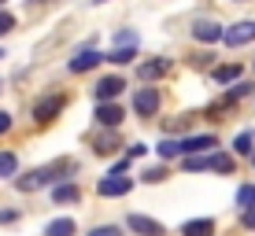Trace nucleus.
I'll list each match as a JSON object with an SVG mask.
<instances>
[{"label":"nucleus","instance_id":"nucleus-23","mask_svg":"<svg viewBox=\"0 0 255 236\" xmlns=\"http://www.w3.org/2000/svg\"><path fill=\"white\" fill-rule=\"evenodd\" d=\"M252 141H255L252 133H241V137L233 141V152H241V155H252Z\"/></svg>","mask_w":255,"mask_h":236},{"label":"nucleus","instance_id":"nucleus-12","mask_svg":"<svg viewBox=\"0 0 255 236\" xmlns=\"http://www.w3.org/2000/svg\"><path fill=\"white\" fill-rule=\"evenodd\" d=\"M170 71V59H152V63H140V81H155Z\"/></svg>","mask_w":255,"mask_h":236},{"label":"nucleus","instance_id":"nucleus-8","mask_svg":"<svg viewBox=\"0 0 255 236\" xmlns=\"http://www.w3.org/2000/svg\"><path fill=\"white\" fill-rule=\"evenodd\" d=\"M222 26H218V22H211V19H200L196 26H192V37H196V41H204V45H215V41H222Z\"/></svg>","mask_w":255,"mask_h":236},{"label":"nucleus","instance_id":"nucleus-11","mask_svg":"<svg viewBox=\"0 0 255 236\" xmlns=\"http://www.w3.org/2000/svg\"><path fill=\"white\" fill-rule=\"evenodd\" d=\"M181 236H215V222L211 218H192L181 225Z\"/></svg>","mask_w":255,"mask_h":236},{"label":"nucleus","instance_id":"nucleus-33","mask_svg":"<svg viewBox=\"0 0 255 236\" xmlns=\"http://www.w3.org/2000/svg\"><path fill=\"white\" fill-rule=\"evenodd\" d=\"M126 166H129V159H119L115 166H111V173H126Z\"/></svg>","mask_w":255,"mask_h":236},{"label":"nucleus","instance_id":"nucleus-18","mask_svg":"<svg viewBox=\"0 0 255 236\" xmlns=\"http://www.w3.org/2000/svg\"><path fill=\"white\" fill-rule=\"evenodd\" d=\"M237 78H241V67H237V63L215 67V81H218V85H230V81H237Z\"/></svg>","mask_w":255,"mask_h":236},{"label":"nucleus","instance_id":"nucleus-28","mask_svg":"<svg viewBox=\"0 0 255 236\" xmlns=\"http://www.w3.org/2000/svg\"><path fill=\"white\" fill-rule=\"evenodd\" d=\"M248 92H252V85H244V81H241L237 89H230V100H241V96H248Z\"/></svg>","mask_w":255,"mask_h":236},{"label":"nucleus","instance_id":"nucleus-31","mask_svg":"<svg viewBox=\"0 0 255 236\" xmlns=\"http://www.w3.org/2000/svg\"><path fill=\"white\" fill-rule=\"evenodd\" d=\"M137 155H148V144H129V159H137Z\"/></svg>","mask_w":255,"mask_h":236},{"label":"nucleus","instance_id":"nucleus-9","mask_svg":"<svg viewBox=\"0 0 255 236\" xmlns=\"http://www.w3.org/2000/svg\"><path fill=\"white\" fill-rule=\"evenodd\" d=\"M122 118H126V115H122V107H119L115 100H111V103H96V122H100V126L119 129V122H122Z\"/></svg>","mask_w":255,"mask_h":236},{"label":"nucleus","instance_id":"nucleus-15","mask_svg":"<svg viewBox=\"0 0 255 236\" xmlns=\"http://www.w3.org/2000/svg\"><path fill=\"white\" fill-rule=\"evenodd\" d=\"M74 233H78L74 218H56V222L45 229V236H74Z\"/></svg>","mask_w":255,"mask_h":236},{"label":"nucleus","instance_id":"nucleus-6","mask_svg":"<svg viewBox=\"0 0 255 236\" xmlns=\"http://www.w3.org/2000/svg\"><path fill=\"white\" fill-rule=\"evenodd\" d=\"M126 225H129V229H133L137 236H163V233H166L163 225L155 222V218H144V214H129V218H126Z\"/></svg>","mask_w":255,"mask_h":236},{"label":"nucleus","instance_id":"nucleus-37","mask_svg":"<svg viewBox=\"0 0 255 236\" xmlns=\"http://www.w3.org/2000/svg\"><path fill=\"white\" fill-rule=\"evenodd\" d=\"M0 7H4V0H0Z\"/></svg>","mask_w":255,"mask_h":236},{"label":"nucleus","instance_id":"nucleus-26","mask_svg":"<svg viewBox=\"0 0 255 236\" xmlns=\"http://www.w3.org/2000/svg\"><path fill=\"white\" fill-rule=\"evenodd\" d=\"M96 152H100V155L115 152V137H100V141H96Z\"/></svg>","mask_w":255,"mask_h":236},{"label":"nucleus","instance_id":"nucleus-34","mask_svg":"<svg viewBox=\"0 0 255 236\" xmlns=\"http://www.w3.org/2000/svg\"><path fill=\"white\" fill-rule=\"evenodd\" d=\"M93 4H104V0H93Z\"/></svg>","mask_w":255,"mask_h":236},{"label":"nucleus","instance_id":"nucleus-22","mask_svg":"<svg viewBox=\"0 0 255 236\" xmlns=\"http://www.w3.org/2000/svg\"><path fill=\"white\" fill-rule=\"evenodd\" d=\"M185 170H189V173L207 170V152H204V155H185Z\"/></svg>","mask_w":255,"mask_h":236},{"label":"nucleus","instance_id":"nucleus-32","mask_svg":"<svg viewBox=\"0 0 255 236\" xmlns=\"http://www.w3.org/2000/svg\"><path fill=\"white\" fill-rule=\"evenodd\" d=\"M7 129H11V115H4V111H0V137H4Z\"/></svg>","mask_w":255,"mask_h":236},{"label":"nucleus","instance_id":"nucleus-7","mask_svg":"<svg viewBox=\"0 0 255 236\" xmlns=\"http://www.w3.org/2000/svg\"><path fill=\"white\" fill-rule=\"evenodd\" d=\"M211 148H218V137H211V133L185 137V141H181V155H204V152H211Z\"/></svg>","mask_w":255,"mask_h":236},{"label":"nucleus","instance_id":"nucleus-19","mask_svg":"<svg viewBox=\"0 0 255 236\" xmlns=\"http://www.w3.org/2000/svg\"><path fill=\"white\" fill-rule=\"evenodd\" d=\"M15 170H19L15 152H0V177H15Z\"/></svg>","mask_w":255,"mask_h":236},{"label":"nucleus","instance_id":"nucleus-36","mask_svg":"<svg viewBox=\"0 0 255 236\" xmlns=\"http://www.w3.org/2000/svg\"><path fill=\"white\" fill-rule=\"evenodd\" d=\"M37 4H45V0H37Z\"/></svg>","mask_w":255,"mask_h":236},{"label":"nucleus","instance_id":"nucleus-30","mask_svg":"<svg viewBox=\"0 0 255 236\" xmlns=\"http://www.w3.org/2000/svg\"><path fill=\"white\" fill-rule=\"evenodd\" d=\"M115 41H119V48H122V45H133V41H137V37H133V33H129V30H122V33H119V37H115Z\"/></svg>","mask_w":255,"mask_h":236},{"label":"nucleus","instance_id":"nucleus-27","mask_svg":"<svg viewBox=\"0 0 255 236\" xmlns=\"http://www.w3.org/2000/svg\"><path fill=\"white\" fill-rule=\"evenodd\" d=\"M163 177H166V170H163V166H159V170H144V181H148V185H159Z\"/></svg>","mask_w":255,"mask_h":236},{"label":"nucleus","instance_id":"nucleus-5","mask_svg":"<svg viewBox=\"0 0 255 236\" xmlns=\"http://www.w3.org/2000/svg\"><path fill=\"white\" fill-rule=\"evenodd\" d=\"M133 111H137L140 118H152L155 111H159V92H155V89H140L133 96Z\"/></svg>","mask_w":255,"mask_h":236},{"label":"nucleus","instance_id":"nucleus-1","mask_svg":"<svg viewBox=\"0 0 255 236\" xmlns=\"http://www.w3.org/2000/svg\"><path fill=\"white\" fill-rule=\"evenodd\" d=\"M222 41H226V45H230V48L252 45V41H255V22H252V19H244V22H233L230 30L222 33Z\"/></svg>","mask_w":255,"mask_h":236},{"label":"nucleus","instance_id":"nucleus-29","mask_svg":"<svg viewBox=\"0 0 255 236\" xmlns=\"http://www.w3.org/2000/svg\"><path fill=\"white\" fill-rule=\"evenodd\" d=\"M241 222H244V229H255V207H248V211L241 214Z\"/></svg>","mask_w":255,"mask_h":236},{"label":"nucleus","instance_id":"nucleus-24","mask_svg":"<svg viewBox=\"0 0 255 236\" xmlns=\"http://www.w3.org/2000/svg\"><path fill=\"white\" fill-rule=\"evenodd\" d=\"M89 236H122V229H119V225H96Z\"/></svg>","mask_w":255,"mask_h":236},{"label":"nucleus","instance_id":"nucleus-25","mask_svg":"<svg viewBox=\"0 0 255 236\" xmlns=\"http://www.w3.org/2000/svg\"><path fill=\"white\" fill-rule=\"evenodd\" d=\"M11 30H15V15L0 11V37H4V33H11Z\"/></svg>","mask_w":255,"mask_h":236},{"label":"nucleus","instance_id":"nucleus-17","mask_svg":"<svg viewBox=\"0 0 255 236\" xmlns=\"http://www.w3.org/2000/svg\"><path fill=\"white\" fill-rule=\"evenodd\" d=\"M111 63H115V67H126V63H133V59H137V48L133 45H122V48H115V52H111Z\"/></svg>","mask_w":255,"mask_h":236},{"label":"nucleus","instance_id":"nucleus-13","mask_svg":"<svg viewBox=\"0 0 255 236\" xmlns=\"http://www.w3.org/2000/svg\"><path fill=\"white\" fill-rule=\"evenodd\" d=\"M52 173H56V166H52V170H37V173H30V177H19V188L22 192H33V188L45 185V181H52Z\"/></svg>","mask_w":255,"mask_h":236},{"label":"nucleus","instance_id":"nucleus-10","mask_svg":"<svg viewBox=\"0 0 255 236\" xmlns=\"http://www.w3.org/2000/svg\"><path fill=\"white\" fill-rule=\"evenodd\" d=\"M96 63H104V56H100V52L82 48V52H74V59H70V71H74V74H85V71H93Z\"/></svg>","mask_w":255,"mask_h":236},{"label":"nucleus","instance_id":"nucleus-3","mask_svg":"<svg viewBox=\"0 0 255 236\" xmlns=\"http://www.w3.org/2000/svg\"><path fill=\"white\" fill-rule=\"evenodd\" d=\"M129 188H133V177H126V173H108V177L96 185L100 196H126Z\"/></svg>","mask_w":255,"mask_h":236},{"label":"nucleus","instance_id":"nucleus-14","mask_svg":"<svg viewBox=\"0 0 255 236\" xmlns=\"http://www.w3.org/2000/svg\"><path fill=\"white\" fill-rule=\"evenodd\" d=\"M207 170H215V173H233V155H226V152L207 155Z\"/></svg>","mask_w":255,"mask_h":236},{"label":"nucleus","instance_id":"nucleus-35","mask_svg":"<svg viewBox=\"0 0 255 236\" xmlns=\"http://www.w3.org/2000/svg\"><path fill=\"white\" fill-rule=\"evenodd\" d=\"M0 59H4V52H0Z\"/></svg>","mask_w":255,"mask_h":236},{"label":"nucleus","instance_id":"nucleus-16","mask_svg":"<svg viewBox=\"0 0 255 236\" xmlns=\"http://www.w3.org/2000/svg\"><path fill=\"white\" fill-rule=\"evenodd\" d=\"M78 196H82L78 185H56L52 188V199H56V203H78Z\"/></svg>","mask_w":255,"mask_h":236},{"label":"nucleus","instance_id":"nucleus-2","mask_svg":"<svg viewBox=\"0 0 255 236\" xmlns=\"http://www.w3.org/2000/svg\"><path fill=\"white\" fill-rule=\"evenodd\" d=\"M59 111H63V96H41V100L33 103V122L45 126V122H52Z\"/></svg>","mask_w":255,"mask_h":236},{"label":"nucleus","instance_id":"nucleus-21","mask_svg":"<svg viewBox=\"0 0 255 236\" xmlns=\"http://www.w3.org/2000/svg\"><path fill=\"white\" fill-rule=\"evenodd\" d=\"M155 152H159L163 159H174V155H181V141H170V137H166V141H159Z\"/></svg>","mask_w":255,"mask_h":236},{"label":"nucleus","instance_id":"nucleus-20","mask_svg":"<svg viewBox=\"0 0 255 236\" xmlns=\"http://www.w3.org/2000/svg\"><path fill=\"white\" fill-rule=\"evenodd\" d=\"M237 207H244V211L255 207V185H241L237 188Z\"/></svg>","mask_w":255,"mask_h":236},{"label":"nucleus","instance_id":"nucleus-4","mask_svg":"<svg viewBox=\"0 0 255 236\" xmlns=\"http://www.w3.org/2000/svg\"><path fill=\"white\" fill-rule=\"evenodd\" d=\"M126 89V81H122L119 74H111V78H100V81H96V89H93V96L100 103H111V100H119V92Z\"/></svg>","mask_w":255,"mask_h":236}]
</instances>
